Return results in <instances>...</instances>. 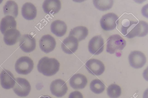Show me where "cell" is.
Listing matches in <instances>:
<instances>
[{
  "label": "cell",
  "mask_w": 148,
  "mask_h": 98,
  "mask_svg": "<svg viewBox=\"0 0 148 98\" xmlns=\"http://www.w3.org/2000/svg\"><path fill=\"white\" fill-rule=\"evenodd\" d=\"M60 64L54 58L44 57L39 61L37 66L39 72L47 76L55 74L59 70Z\"/></svg>",
  "instance_id": "1"
},
{
  "label": "cell",
  "mask_w": 148,
  "mask_h": 98,
  "mask_svg": "<svg viewBox=\"0 0 148 98\" xmlns=\"http://www.w3.org/2000/svg\"><path fill=\"white\" fill-rule=\"evenodd\" d=\"M106 51L113 54L118 50H122L126 45V41L119 34L111 36L107 41Z\"/></svg>",
  "instance_id": "2"
},
{
  "label": "cell",
  "mask_w": 148,
  "mask_h": 98,
  "mask_svg": "<svg viewBox=\"0 0 148 98\" xmlns=\"http://www.w3.org/2000/svg\"><path fill=\"white\" fill-rule=\"evenodd\" d=\"M34 64L33 60L28 56H23L16 61L15 70L19 74L27 75L32 70Z\"/></svg>",
  "instance_id": "3"
},
{
  "label": "cell",
  "mask_w": 148,
  "mask_h": 98,
  "mask_svg": "<svg viewBox=\"0 0 148 98\" xmlns=\"http://www.w3.org/2000/svg\"><path fill=\"white\" fill-rule=\"evenodd\" d=\"M123 20L121 21V32L127 37L134 28L138 22L136 18L132 15L125 14L122 16Z\"/></svg>",
  "instance_id": "4"
},
{
  "label": "cell",
  "mask_w": 148,
  "mask_h": 98,
  "mask_svg": "<svg viewBox=\"0 0 148 98\" xmlns=\"http://www.w3.org/2000/svg\"><path fill=\"white\" fill-rule=\"evenodd\" d=\"M13 89L18 96L25 97L29 94L31 87L29 82L25 79L17 78L16 79L15 83Z\"/></svg>",
  "instance_id": "5"
},
{
  "label": "cell",
  "mask_w": 148,
  "mask_h": 98,
  "mask_svg": "<svg viewBox=\"0 0 148 98\" xmlns=\"http://www.w3.org/2000/svg\"><path fill=\"white\" fill-rule=\"evenodd\" d=\"M128 59L130 66L136 69L142 68L146 62V58L144 54L138 51H132L129 55Z\"/></svg>",
  "instance_id": "6"
},
{
  "label": "cell",
  "mask_w": 148,
  "mask_h": 98,
  "mask_svg": "<svg viewBox=\"0 0 148 98\" xmlns=\"http://www.w3.org/2000/svg\"><path fill=\"white\" fill-rule=\"evenodd\" d=\"M86 68L88 72L95 76H99L104 71L105 66L101 61L95 59H89L85 64Z\"/></svg>",
  "instance_id": "7"
},
{
  "label": "cell",
  "mask_w": 148,
  "mask_h": 98,
  "mask_svg": "<svg viewBox=\"0 0 148 98\" xmlns=\"http://www.w3.org/2000/svg\"><path fill=\"white\" fill-rule=\"evenodd\" d=\"M68 90L66 83L61 79H57L53 81L50 86L51 93L57 97L64 96Z\"/></svg>",
  "instance_id": "8"
},
{
  "label": "cell",
  "mask_w": 148,
  "mask_h": 98,
  "mask_svg": "<svg viewBox=\"0 0 148 98\" xmlns=\"http://www.w3.org/2000/svg\"><path fill=\"white\" fill-rule=\"evenodd\" d=\"M119 17L113 13H107L103 15L100 20L102 28L106 31H110L114 29L116 26V22Z\"/></svg>",
  "instance_id": "9"
},
{
  "label": "cell",
  "mask_w": 148,
  "mask_h": 98,
  "mask_svg": "<svg viewBox=\"0 0 148 98\" xmlns=\"http://www.w3.org/2000/svg\"><path fill=\"white\" fill-rule=\"evenodd\" d=\"M104 47L103 39L99 35L92 37L88 45L89 51L94 55H98L101 53L103 51Z\"/></svg>",
  "instance_id": "10"
},
{
  "label": "cell",
  "mask_w": 148,
  "mask_h": 98,
  "mask_svg": "<svg viewBox=\"0 0 148 98\" xmlns=\"http://www.w3.org/2000/svg\"><path fill=\"white\" fill-rule=\"evenodd\" d=\"M19 47L23 51L26 53L30 52L36 48V40L31 35L24 34L20 38Z\"/></svg>",
  "instance_id": "11"
},
{
  "label": "cell",
  "mask_w": 148,
  "mask_h": 98,
  "mask_svg": "<svg viewBox=\"0 0 148 98\" xmlns=\"http://www.w3.org/2000/svg\"><path fill=\"white\" fill-rule=\"evenodd\" d=\"M56 44L55 39L49 34L42 36L39 43L40 49L46 53H48L53 51L56 47Z\"/></svg>",
  "instance_id": "12"
},
{
  "label": "cell",
  "mask_w": 148,
  "mask_h": 98,
  "mask_svg": "<svg viewBox=\"0 0 148 98\" xmlns=\"http://www.w3.org/2000/svg\"><path fill=\"white\" fill-rule=\"evenodd\" d=\"M0 80L2 87L5 89H9L14 87L16 79L10 71L4 69L0 73Z\"/></svg>",
  "instance_id": "13"
},
{
  "label": "cell",
  "mask_w": 148,
  "mask_h": 98,
  "mask_svg": "<svg viewBox=\"0 0 148 98\" xmlns=\"http://www.w3.org/2000/svg\"><path fill=\"white\" fill-rule=\"evenodd\" d=\"M78 46V41L75 38L68 36L62 42L61 47L63 51L68 54H72L77 50Z\"/></svg>",
  "instance_id": "14"
},
{
  "label": "cell",
  "mask_w": 148,
  "mask_h": 98,
  "mask_svg": "<svg viewBox=\"0 0 148 98\" xmlns=\"http://www.w3.org/2000/svg\"><path fill=\"white\" fill-rule=\"evenodd\" d=\"M148 32V25L146 22L140 21L134 28L127 38H133L135 36L143 37L147 35Z\"/></svg>",
  "instance_id": "15"
},
{
  "label": "cell",
  "mask_w": 148,
  "mask_h": 98,
  "mask_svg": "<svg viewBox=\"0 0 148 98\" xmlns=\"http://www.w3.org/2000/svg\"><path fill=\"white\" fill-rule=\"evenodd\" d=\"M88 80L84 75L79 73L74 74L70 78V86L75 89L84 88L87 85Z\"/></svg>",
  "instance_id": "16"
},
{
  "label": "cell",
  "mask_w": 148,
  "mask_h": 98,
  "mask_svg": "<svg viewBox=\"0 0 148 98\" xmlns=\"http://www.w3.org/2000/svg\"><path fill=\"white\" fill-rule=\"evenodd\" d=\"M42 8L44 12L53 14L58 13L61 8V3L59 0H46L44 2Z\"/></svg>",
  "instance_id": "17"
},
{
  "label": "cell",
  "mask_w": 148,
  "mask_h": 98,
  "mask_svg": "<svg viewBox=\"0 0 148 98\" xmlns=\"http://www.w3.org/2000/svg\"><path fill=\"white\" fill-rule=\"evenodd\" d=\"M4 34V41L7 45H8L15 44L20 39L21 36L20 32L16 29L9 30Z\"/></svg>",
  "instance_id": "18"
},
{
  "label": "cell",
  "mask_w": 148,
  "mask_h": 98,
  "mask_svg": "<svg viewBox=\"0 0 148 98\" xmlns=\"http://www.w3.org/2000/svg\"><path fill=\"white\" fill-rule=\"evenodd\" d=\"M22 15L26 20H31L34 19L37 14L36 7L32 3L27 2L23 6L21 9Z\"/></svg>",
  "instance_id": "19"
},
{
  "label": "cell",
  "mask_w": 148,
  "mask_h": 98,
  "mask_svg": "<svg viewBox=\"0 0 148 98\" xmlns=\"http://www.w3.org/2000/svg\"><path fill=\"white\" fill-rule=\"evenodd\" d=\"M51 32L56 36L61 37L64 36L66 32V25L63 21L56 20L51 24Z\"/></svg>",
  "instance_id": "20"
},
{
  "label": "cell",
  "mask_w": 148,
  "mask_h": 98,
  "mask_svg": "<svg viewBox=\"0 0 148 98\" xmlns=\"http://www.w3.org/2000/svg\"><path fill=\"white\" fill-rule=\"evenodd\" d=\"M16 23L14 18L11 16H6L1 21L0 30L2 33L4 34L9 30L16 29Z\"/></svg>",
  "instance_id": "21"
},
{
  "label": "cell",
  "mask_w": 148,
  "mask_h": 98,
  "mask_svg": "<svg viewBox=\"0 0 148 98\" xmlns=\"http://www.w3.org/2000/svg\"><path fill=\"white\" fill-rule=\"evenodd\" d=\"M88 34V30L85 26H80L75 27L70 31L69 36H73L80 41L85 39Z\"/></svg>",
  "instance_id": "22"
},
{
  "label": "cell",
  "mask_w": 148,
  "mask_h": 98,
  "mask_svg": "<svg viewBox=\"0 0 148 98\" xmlns=\"http://www.w3.org/2000/svg\"><path fill=\"white\" fill-rule=\"evenodd\" d=\"M4 15L16 18L18 14V7L14 1L10 0L7 1L3 7Z\"/></svg>",
  "instance_id": "23"
},
{
  "label": "cell",
  "mask_w": 148,
  "mask_h": 98,
  "mask_svg": "<svg viewBox=\"0 0 148 98\" xmlns=\"http://www.w3.org/2000/svg\"><path fill=\"white\" fill-rule=\"evenodd\" d=\"M114 1L112 0H95L93 1L95 6L99 10L105 11L112 7Z\"/></svg>",
  "instance_id": "24"
},
{
  "label": "cell",
  "mask_w": 148,
  "mask_h": 98,
  "mask_svg": "<svg viewBox=\"0 0 148 98\" xmlns=\"http://www.w3.org/2000/svg\"><path fill=\"white\" fill-rule=\"evenodd\" d=\"M90 87L92 92L97 94H99L104 90L105 85L101 80L97 79L91 81Z\"/></svg>",
  "instance_id": "25"
},
{
  "label": "cell",
  "mask_w": 148,
  "mask_h": 98,
  "mask_svg": "<svg viewBox=\"0 0 148 98\" xmlns=\"http://www.w3.org/2000/svg\"><path fill=\"white\" fill-rule=\"evenodd\" d=\"M121 92L120 87L115 84L110 85L107 89L108 95L110 98H118L121 95Z\"/></svg>",
  "instance_id": "26"
},
{
  "label": "cell",
  "mask_w": 148,
  "mask_h": 98,
  "mask_svg": "<svg viewBox=\"0 0 148 98\" xmlns=\"http://www.w3.org/2000/svg\"><path fill=\"white\" fill-rule=\"evenodd\" d=\"M69 98H83V97L80 92L78 91H75L70 94Z\"/></svg>",
  "instance_id": "27"
},
{
  "label": "cell",
  "mask_w": 148,
  "mask_h": 98,
  "mask_svg": "<svg viewBox=\"0 0 148 98\" xmlns=\"http://www.w3.org/2000/svg\"><path fill=\"white\" fill-rule=\"evenodd\" d=\"M39 98H51L49 96H41Z\"/></svg>",
  "instance_id": "28"
}]
</instances>
